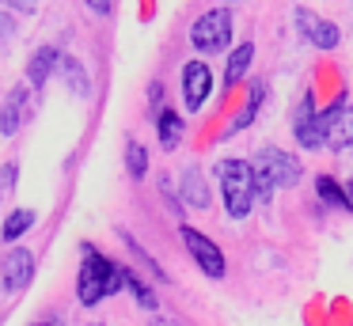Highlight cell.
I'll list each match as a JSON object with an SVG mask.
<instances>
[{
    "label": "cell",
    "mask_w": 353,
    "mask_h": 326,
    "mask_svg": "<svg viewBox=\"0 0 353 326\" xmlns=\"http://www.w3.org/2000/svg\"><path fill=\"white\" fill-rule=\"evenodd\" d=\"M327 144H330L334 152H345V148H353V103H345L342 118H338V129H334V136H330Z\"/></svg>",
    "instance_id": "44dd1931"
},
{
    "label": "cell",
    "mask_w": 353,
    "mask_h": 326,
    "mask_svg": "<svg viewBox=\"0 0 353 326\" xmlns=\"http://www.w3.org/2000/svg\"><path fill=\"white\" fill-rule=\"evenodd\" d=\"M254 61V42H239L236 50H228V65H224V83H239L247 76V68H251Z\"/></svg>",
    "instance_id": "9a60e30c"
},
{
    "label": "cell",
    "mask_w": 353,
    "mask_h": 326,
    "mask_svg": "<svg viewBox=\"0 0 353 326\" xmlns=\"http://www.w3.org/2000/svg\"><path fill=\"white\" fill-rule=\"evenodd\" d=\"M160 99H163V83H148V110H152V114L163 110Z\"/></svg>",
    "instance_id": "d4e9b609"
},
{
    "label": "cell",
    "mask_w": 353,
    "mask_h": 326,
    "mask_svg": "<svg viewBox=\"0 0 353 326\" xmlns=\"http://www.w3.org/2000/svg\"><path fill=\"white\" fill-rule=\"evenodd\" d=\"M16 182H19V163H4V167H0V205L12 197Z\"/></svg>",
    "instance_id": "603a6c76"
},
{
    "label": "cell",
    "mask_w": 353,
    "mask_h": 326,
    "mask_svg": "<svg viewBox=\"0 0 353 326\" xmlns=\"http://www.w3.org/2000/svg\"><path fill=\"white\" fill-rule=\"evenodd\" d=\"M152 326H175V323H168V318H160V315H156V318H152Z\"/></svg>",
    "instance_id": "83f0119b"
},
{
    "label": "cell",
    "mask_w": 353,
    "mask_h": 326,
    "mask_svg": "<svg viewBox=\"0 0 353 326\" xmlns=\"http://www.w3.org/2000/svg\"><path fill=\"white\" fill-rule=\"evenodd\" d=\"M292 19H296V34L307 42V38H312V30H315V23H319V15H315L312 8H304V4H300L296 12H292Z\"/></svg>",
    "instance_id": "7402d4cb"
},
{
    "label": "cell",
    "mask_w": 353,
    "mask_h": 326,
    "mask_svg": "<svg viewBox=\"0 0 353 326\" xmlns=\"http://www.w3.org/2000/svg\"><path fill=\"white\" fill-rule=\"evenodd\" d=\"M16 34H19V19L12 12H0V45L16 42Z\"/></svg>",
    "instance_id": "cb8c5ba5"
},
{
    "label": "cell",
    "mask_w": 353,
    "mask_h": 326,
    "mask_svg": "<svg viewBox=\"0 0 353 326\" xmlns=\"http://www.w3.org/2000/svg\"><path fill=\"white\" fill-rule=\"evenodd\" d=\"M254 167L266 171L270 179L277 182V190H292L304 179V163H300L296 156H289L285 148H277V144H262L259 156H254Z\"/></svg>",
    "instance_id": "277c9868"
},
{
    "label": "cell",
    "mask_w": 353,
    "mask_h": 326,
    "mask_svg": "<svg viewBox=\"0 0 353 326\" xmlns=\"http://www.w3.org/2000/svg\"><path fill=\"white\" fill-rule=\"evenodd\" d=\"M27 106H31V95H27L23 83H16V88L4 95V103H0V136L19 133V125H23V118H27Z\"/></svg>",
    "instance_id": "30bf717a"
},
{
    "label": "cell",
    "mask_w": 353,
    "mask_h": 326,
    "mask_svg": "<svg viewBox=\"0 0 353 326\" xmlns=\"http://www.w3.org/2000/svg\"><path fill=\"white\" fill-rule=\"evenodd\" d=\"M183 247H186V254L194 258V265H198V269L205 273L209 281H221L224 273H228L224 250L216 247V243L209 239L205 232H198V227H186V224H183Z\"/></svg>",
    "instance_id": "5b68a950"
},
{
    "label": "cell",
    "mask_w": 353,
    "mask_h": 326,
    "mask_svg": "<svg viewBox=\"0 0 353 326\" xmlns=\"http://www.w3.org/2000/svg\"><path fill=\"white\" fill-rule=\"evenodd\" d=\"M34 326H61V323H34Z\"/></svg>",
    "instance_id": "f546056e"
},
{
    "label": "cell",
    "mask_w": 353,
    "mask_h": 326,
    "mask_svg": "<svg viewBox=\"0 0 353 326\" xmlns=\"http://www.w3.org/2000/svg\"><path fill=\"white\" fill-rule=\"evenodd\" d=\"M57 76H61V80H65V88H69L77 99H92V76H88L84 61L65 57V61H61V72H57Z\"/></svg>",
    "instance_id": "4fadbf2b"
},
{
    "label": "cell",
    "mask_w": 353,
    "mask_h": 326,
    "mask_svg": "<svg viewBox=\"0 0 353 326\" xmlns=\"http://www.w3.org/2000/svg\"><path fill=\"white\" fill-rule=\"evenodd\" d=\"M34 4H39V0H4V8H8V12H23V15H31Z\"/></svg>",
    "instance_id": "484cf974"
},
{
    "label": "cell",
    "mask_w": 353,
    "mask_h": 326,
    "mask_svg": "<svg viewBox=\"0 0 353 326\" xmlns=\"http://www.w3.org/2000/svg\"><path fill=\"white\" fill-rule=\"evenodd\" d=\"M95 326H99V323H95Z\"/></svg>",
    "instance_id": "4dcf8cb0"
},
{
    "label": "cell",
    "mask_w": 353,
    "mask_h": 326,
    "mask_svg": "<svg viewBox=\"0 0 353 326\" xmlns=\"http://www.w3.org/2000/svg\"><path fill=\"white\" fill-rule=\"evenodd\" d=\"M315 194H319V201L330 205V209H342V212L353 209L350 194H345V186L334 179V174H319V179H315Z\"/></svg>",
    "instance_id": "5bb4252c"
},
{
    "label": "cell",
    "mask_w": 353,
    "mask_h": 326,
    "mask_svg": "<svg viewBox=\"0 0 353 326\" xmlns=\"http://www.w3.org/2000/svg\"><path fill=\"white\" fill-rule=\"evenodd\" d=\"M209 95H213V68L201 57L186 61L183 65V103H186V110L201 114V106L209 103Z\"/></svg>",
    "instance_id": "52a82bcc"
},
{
    "label": "cell",
    "mask_w": 353,
    "mask_h": 326,
    "mask_svg": "<svg viewBox=\"0 0 353 326\" xmlns=\"http://www.w3.org/2000/svg\"><path fill=\"white\" fill-rule=\"evenodd\" d=\"M216 174H221V201H224V212L228 220H247L254 209V174H251V163L247 159H221L216 163Z\"/></svg>",
    "instance_id": "7a4b0ae2"
},
{
    "label": "cell",
    "mask_w": 353,
    "mask_h": 326,
    "mask_svg": "<svg viewBox=\"0 0 353 326\" xmlns=\"http://www.w3.org/2000/svg\"><path fill=\"white\" fill-rule=\"evenodd\" d=\"M88 4V12H95V15H110L114 12V0H84Z\"/></svg>",
    "instance_id": "4316f807"
},
{
    "label": "cell",
    "mask_w": 353,
    "mask_h": 326,
    "mask_svg": "<svg viewBox=\"0 0 353 326\" xmlns=\"http://www.w3.org/2000/svg\"><path fill=\"white\" fill-rule=\"evenodd\" d=\"M266 95V88L262 83H251V91H247V103H243V110L236 114V121L228 125V136H236V133H243L247 125L254 121V114H259V99Z\"/></svg>",
    "instance_id": "e0dca14e"
},
{
    "label": "cell",
    "mask_w": 353,
    "mask_h": 326,
    "mask_svg": "<svg viewBox=\"0 0 353 326\" xmlns=\"http://www.w3.org/2000/svg\"><path fill=\"white\" fill-rule=\"evenodd\" d=\"M125 288H130L133 300H137L145 311H156V307H160V300H156V292L148 288V281H145V277H137L133 269H125Z\"/></svg>",
    "instance_id": "ffe728a7"
},
{
    "label": "cell",
    "mask_w": 353,
    "mask_h": 326,
    "mask_svg": "<svg viewBox=\"0 0 353 326\" xmlns=\"http://www.w3.org/2000/svg\"><path fill=\"white\" fill-rule=\"evenodd\" d=\"M315 118H319V106H315V95L312 91H304L296 103V110H292V133H296V144L307 152L323 148L319 141V129H315Z\"/></svg>",
    "instance_id": "ba28073f"
},
{
    "label": "cell",
    "mask_w": 353,
    "mask_h": 326,
    "mask_svg": "<svg viewBox=\"0 0 353 326\" xmlns=\"http://www.w3.org/2000/svg\"><path fill=\"white\" fill-rule=\"evenodd\" d=\"M34 220H39V212H34V209H12L8 220L0 224V235H4L8 243H16L19 235H27L34 227Z\"/></svg>",
    "instance_id": "2e32d148"
},
{
    "label": "cell",
    "mask_w": 353,
    "mask_h": 326,
    "mask_svg": "<svg viewBox=\"0 0 353 326\" xmlns=\"http://www.w3.org/2000/svg\"><path fill=\"white\" fill-rule=\"evenodd\" d=\"M61 50L57 45H39V50L31 53V61H27V83H31L34 91H42L50 83V76L61 72Z\"/></svg>",
    "instance_id": "9c48e42d"
},
{
    "label": "cell",
    "mask_w": 353,
    "mask_h": 326,
    "mask_svg": "<svg viewBox=\"0 0 353 326\" xmlns=\"http://www.w3.org/2000/svg\"><path fill=\"white\" fill-rule=\"evenodd\" d=\"M125 174L133 182H141L148 174V148L141 141H125Z\"/></svg>",
    "instance_id": "ac0fdd59"
},
{
    "label": "cell",
    "mask_w": 353,
    "mask_h": 326,
    "mask_svg": "<svg viewBox=\"0 0 353 326\" xmlns=\"http://www.w3.org/2000/svg\"><path fill=\"white\" fill-rule=\"evenodd\" d=\"M179 194L190 209H209V182L201 174V167H186L183 171V182H179Z\"/></svg>",
    "instance_id": "7c38bea8"
},
{
    "label": "cell",
    "mask_w": 353,
    "mask_h": 326,
    "mask_svg": "<svg viewBox=\"0 0 353 326\" xmlns=\"http://www.w3.org/2000/svg\"><path fill=\"white\" fill-rule=\"evenodd\" d=\"M31 281H34V250L12 247L8 254L0 258V288L8 296H19Z\"/></svg>",
    "instance_id": "8992f818"
},
{
    "label": "cell",
    "mask_w": 353,
    "mask_h": 326,
    "mask_svg": "<svg viewBox=\"0 0 353 326\" xmlns=\"http://www.w3.org/2000/svg\"><path fill=\"white\" fill-rule=\"evenodd\" d=\"M80 277H77V300L84 307H95L107 296H118L125 288V269L118 262H110L107 254H99L95 243H80Z\"/></svg>",
    "instance_id": "6da1fadb"
},
{
    "label": "cell",
    "mask_w": 353,
    "mask_h": 326,
    "mask_svg": "<svg viewBox=\"0 0 353 326\" xmlns=\"http://www.w3.org/2000/svg\"><path fill=\"white\" fill-rule=\"evenodd\" d=\"M232 34H236V15H232V8H209V12H201L198 19L190 23V45L198 53H224L232 45Z\"/></svg>",
    "instance_id": "3957f363"
},
{
    "label": "cell",
    "mask_w": 353,
    "mask_h": 326,
    "mask_svg": "<svg viewBox=\"0 0 353 326\" xmlns=\"http://www.w3.org/2000/svg\"><path fill=\"white\" fill-rule=\"evenodd\" d=\"M156 133H160V148H163V152H175L179 144H183V136H186L183 114L171 110V106H163V110L156 114Z\"/></svg>",
    "instance_id": "8fae6325"
},
{
    "label": "cell",
    "mask_w": 353,
    "mask_h": 326,
    "mask_svg": "<svg viewBox=\"0 0 353 326\" xmlns=\"http://www.w3.org/2000/svg\"><path fill=\"white\" fill-rule=\"evenodd\" d=\"M345 194H350V201H353V179H350V182H345Z\"/></svg>",
    "instance_id": "f1b7e54d"
},
{
    "label": "cell",
    "mask_w": 353,
    "mask_h": 326,
    "mask_svg": "<svg viewBox=\"0 0 353 326\" xmlns=\"http://www.w3.org/2000/svg\"><path fill=\"white\" fill-rule=\"evenodd\" d=\"M338 42H342V27L338 23H330V19H319L315 23V30H312V38H307V45H315V50H338Z\"/></svg>",
    "instance_id": "d6986e66"
}]
</instances>
